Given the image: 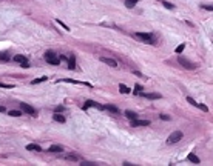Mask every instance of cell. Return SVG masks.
I'll return each mask as SVG.
<instances>
[{
	"mask_svg": "<svg viewBox=\"0 0 213 166\" xmlns=\"http://www.w3.org/2000/svg\"><path fill=\"white\" fill-rule=\"evenodd\" d=\"M43 59H45V62L47 63H50V65H53V66H57L60 63V59H59V56L54 52V51H47L43 54Z\"/></svg>",
	"mask_w": 213,
	"mask_h": 166,
	"instance_id": "1",
	"label": "cell"
},
{
	"mask_svg": "<svg viewBox=\"0 0 213 166\" xmlns=\"http://www.w3.org/2000/svg\"><path fill=\"white\" fill-rule=\"evenodd\" d=\"M138 37V39H141L142 42H144V43H147V45H153L154 43V35L153 34H150V32H136V34H134Z\"/></svg>",
	"mask_w": 213,
	"mask_h": 166,
	"instance_id": "2",
	"label": "cell"
},
{
	"mask_svg": "<svg viewBox=\"0 0 213 166\" xmlns=\"http://www.w3.org/2000/svg\"><path fill=\"white\" fill-rule=\"evenodd\" d=\"M178 62H179V65H181L182 68H185V69H196V68H198L196 63H193L191 60H188L187 57H184V56H179Z\"/></svg>",
	"mask_w": 213,
	"mask_h": 166,
	"instance_id": "3",
	"label": "cell"
},
{
	"mask_svg": "<svg viewBox=\"0 0 213 166\" xmlns=\"http://www.w3.org/2000/svg\"><path fill=\"white\" fill-rule=\"evenodd\" d=\"M184 137V134L181 131H175V132H171V134L169 135V139H167V143L169 145H175V143H178L179 140H181Z\"/></svg>",
	"mask_w": 213,
	"mask_h": 166,
	"instance_id": "4",
	"label": "cell"
},
{
	"mask_svg": "<svg viewBox=\"0 0 213 166\" xmlns=\"http://www.w3.org/2000/svg\"><path fill=\"white\" fill-rule=\"evenodd\" d=\"M91 106H93V108H96V109H99V111H104V105H100V103H97V102H94V100H88L84 106H82V109L87 111L88 108H91Z\"/></svg>",
	"mask_w": 213,
	"mask_h": 166,
	"instance_id": "5",
	"label": "cell"
},
{
	"mask_svg": "<svg viewBox=\"0 0 213 166\" xmlns=\"http://www.w3.org/2000/svg\"><path fill=\"white\" fill-rule=\"evenodd\" d=\"M14 62H17V63L22 65V68H30V63H28V59L25 56H22V54H17V56H14Z\"/></svg>",
	"mask_w": 213,
	"mask_h": 166,
	"instance_id": "6",
	"label": "cell"
},
{
	"mask_svg": "<svg viewBox=\"0 0 213 166\" xmlns=\"http://www.w3.org/2000/svg\"><path fill=\"white\" fill-rule=\"evenodd\" d=\"M20 109H22V112H26V114H30V115H36V114H37L34 108L30 106L28 103H20Z\"/></svg>",
	"mask_w": 213,
	"mask_h": 166,
	"instance_id": "7",
	"label": "cell"
},
{
	"mask_svg": "<svg viewBox=\"0 0 213 166\" xmlns=\"http://www.w3.org/2000/svg\"><path fill=\"white\" fill-rule=\"evenodd\" d=\"M100 62H102V63H105L106 66H110V68H117V66H119L116 60L110 59V57H100Z\"/></svg>",
	"mask_w": 213,
	"mask_h": 166,
	"instance_id": "8",
	"label": "cell"
},
{
	"mask_svg": "<svg viewBox=\"0 0 213 166\" xmlns=\"http://www.w3.org/2000/svg\"><path fill=\"white\" fill-rule=\"evenodd\" d=\"M131 126L133 128H138V126H150V120H138V118H134V120H131Z\"/></svg>",
	"mask_w": 213,
	"mask_h": 166,
	"instance_id": "9",
	"label": "cell"
},
{
	"mask_svg": "<svg viewBox=\"0 0 213 166\" xmlns=\"http://www.w3.org/2000/svg\"><path fill=\"white\" fill-rule=\"evenodd\" d=\"M67 66L69 69H76V57L73 54L69 57H67Z\"/></svg>",
	"mask_w": 213,
	"mask_h": 166,
	"instance_id": "10",
	"label": "cell"
},
{
	"mask_svg": "<svg viewBox=\"0 0 213 166\" xmlns=\"http://www.w3.org/2000/svg\"><path fill=\"white\" fill-rule=\"evenodd\" d=\"M53 120L57 123H65L67 122V118H65V115H62L60 112H54V115H53Z\"/></svg>",
	"mask_w": 213,
	"mask_h": 166,
	"instance_id": "11",
	"label": "cell"
},
{
	"mask_svg": "<svg viewBox=\"0 0 213 166\" xmlns=\"http://www.w3.org/2000/svg\"><path fill=\"white\" fill-rule=\"evenodd\" d=\"M141 95H142V97H145V98H148V100H158V98H161V94H154V92H151V94L142 92Z\"/></svg>",
	"mask_w": 213,
	"mask_h": 166,
	"instance_id": "12",
	"label": "cell"
},
{
	"mask_svg": "<svg viewBox=\"0 0 213 166\" xmlns=\"http://www.w3.org/2000/svg\"><path fill=\"white\" fill-rule=\"evenodd\" d=\"M104 109L110 111V112H113V114H119V108L114 106V105H104Z\"/></svg>",
	"mask_w": 213,
	"mask_h": 166,
	"instance_id": "13",
	"label": "cell"
},
{
	"mask_svg": "<svg viewBox=\"0 0 213 166\" xmlns=\"http://www.w3.org/2000/svg\"><path fill=\"white\" fill-rule=\"evenodd\" d=\"M65 160L67 161H80V157L77 154H67L65 155Z\"/></svg>",
	"mask_w": 213,
	"mask_h": 166,
	"instance_id": "14",
	"label": "cell"
},
{
	"mask_svg": "<svg viewBox=\"0 0 213 166\" xmlns=\"http://www.w3.org/2000/svg\"><path fill=\"white\" fill-rule=\"evenodd\" d=\"M63 148L59 146V145H53V146H50V149H48V152H53V154H57V152H62Z\"/></svg>",
	"mask_w": 213,
	"mask_h": 166,
	"instance_id": "15",
	"label": "cell"
},
{
	"mask_svg": "<svg viewBox=\"0 0 213 166\" xmlns=\"http://www.w3.org/2000/svg\"><path fill=\"white\" fill-rule=\"evenodd\" d=\"M26 149H28V151H36V152H42V148H40L39 145H34V143H31V145H26Z\"/></svg>",
	"mask_w": 213,
	"mask_h": 166,
	"instance_id": "16",
	"label": "cell"
},
{
	"mask_svg": "<svg viewBox=\"0 0 213 166\" xmlns=\"http://www.w3.org/2000/svg\"><path fill=\"white\" fill-rule=\"evenodd\" d=\"M187 159H188V160H190V161H191V163H196V165H198V163H201V160H199V157H198V155H196V154H188V157H187Z\"/></svg>",
	"mask_w": 213,
	"mask_h": 166,
	"instance_id": "17",
	"label": "cell"
},
{
	"mask_svg": "<svg viewBox=\"0 0 213 166\" xmlns=\"http://www.w3.org/2000/svg\"><path fill=\"white\" fill-rule=\"evenodd\" d=\"M23 112L22 111H17V109H11V111H8V115H11V117H20Z\"/></svg>",
	"mask_w": 213,
	"mask_h": 166,
	"instance_id": "18",
	"label": "cell"
},
{
	"mask_svg": "<svg viewBox=\"0 0 213 166\" xmlns=\"http://www.w3.org/2000/svg\"><path fill=\"white\" fill-rule=\"evenodd\" d=\"M125 115H127V117H128L130 120H134V118H138V114L136 112H133V111H125Z\"/></svg>",
	"mask_w": 213,
	"mask_h": 166,
	"instance_id": "19",
	"label": "cell"
},
{
	"mask_svg": "<svg viewBox=\"0 0 213 166\" xmlns=\"http://www.w3.org/2000/svg\"><path fill=\"white\" fill-rule=\"evenodd\" d=\"M138 2H139V0H125V6L127 8H134Z\"/></svg>",
	"mask_w": 213,
	"mask_h": 166,
	"instance_id": "20",
	"label": "cell"
},
{
	"mask_svg": "<svg viewBox=\"0 0 213 166\" xmlns=\"http://www.w3.org/2000/svg\"><path fill=\"white\" fill-rule=\"evenodd\" d=\"M119 91L122 94H130V88H127L124 83H119Z\"/></svg>",
	"mask_w": 213,
	"mask_h": 166,
	"instance_id": "21",
	"label": "cell"
},
{
	"mask_svg": "<svg viewBox=\"0 0 213 166\" xmlns=\"http://www.w3.org/2000/svg\"><path fill=\"white\" fill-rule=\"evenodd\" d=\"M142 91H144V89H142V86L139 85V83H136V85H134V91H133V92L136 94V95H141Z\"/></svg>",
	"mask_w": 213,
	"mask_h": 166,
	"instance_id": "22",
	"label": "cell"
},
{
	"mask_svg": "<svg viewBox=\"0 0 213 166\" xmlns=\"http://www.w3.org/2000/svg\"><path fill=\"white\" fill-rule=\"evenodd\" d=\"M9 59H11V57H9V54H8V52H0V60H2V62H9Z\"/></svg>",
	"mask_w": 213,
	"mask_h": 166,
	"instance_id": "23",
	"label": "cell"
},
{
	"mask_svg": "<svg viewBox=\"0 0 213 166\" xmlns=\"http://www.w3.org/2000/svg\"><path fill=\"white\" fill-rule=\"evenodd\" d=\"M48 80V77H39V78H36V80H32L31 83H32V85H37V83H42V82H47Z\"/></svg>",
	"mask_w": 213,
	"mask_h": 166,
	"instance_id": "24",
	"label": "cell"
},
{
	"mask_svg": "<svg viewBox=\"0 0 213 166\" xmlns=\"http://www.w3.org/2000/svg\"><path fill=\"white\" fill-rule=\"evenodd\" d=\"M161 3H162V5L165 6V8H169V9H175V5H173V3H170V2H165V0H161Z\"/></svg>",
	"mask_w": 213,
	"mask_h": 166,
	"instance_id": "25",
	"label": "cell"
},
{
	"mask_svg": "<svg viewBox=\"0 0 213 166\" xmlns=\"http://www.w3.org/2000/svg\"><path fill=\"white\" fill-rule=\"evenodd\" d=\"M0 88H5V89H13L14 85H9V83H0Z\"/></svg>",
	"mask_w": 213,
	"mask_h": 166,
	"instance_id": "26",
	"label": "cell"
},
{
	"mask_svg": "<svg viewBox=\"0 0 213 166\" xmlns=\"http://www.w3.org/2000/svg\"><path fill=\"white\" fill-rule=\"evenodd\" d=\"M184 48H185V45H179V46H178V48L175 49V52H176V54H182V51H184Z\"/></svg>",
	"mask_w": 213,
	"mask_h": 166,
	"instance_id": "27",
	"label": "cell"
},
{
	"mask_svg": "<svg viewBox=\"0 0 213 166\" xmlns=\"http://www.w3.org/2000/svg\"><path fill=\"white\" fill-rule=\"evenodd\" d=\"M187 102L190 103V105H193V106H196V108H198V103H196V102H195L191 97H187Z\"/></svg>",
	"mask_w": 213,
	"mask_h": 166,
	"instance_id": "28",
	"label": "cell"
},
{
	"mask_svg": "<svg viewBox=\"0 0 213 166\" xmlns=\"http://www.w3.org/2000/svg\"><path fill=\"white\" fill-rule=\"evenodd\" d=\"M198 108H199V109H202L204 112H207V111H208V108L206 105H202V103H198Z\"/></svg>",
	"mask_w": 213,
	"mask_h": 166,
	"instance_id": "29",
	"label": "cell"
},
{
	"mask_svg": "<svg viewBox=\"0 0 213 166\" xmlns=\"http://www.w3.org/2000/svg\"><path fill=\"white\" fill-rule=\"evenodd\" d=\"M202 9H207V11H213V6L212 5H201Z\"/></svg>",
	"mask_w": 213,
	"mask_h": 166,
	"instance_id": "30",
	"label": "cell"
},
{
	"mask_svg": "<svg viewBox=\"0 0 213 166\" xmlns=\"http://www.w3.org/2000/svg\"><path fill=\"white\" fill-rule=\"evenodd\" d=\"M63 111H65V106L60 105V106H57V108H56V111H54V112H63Z\"/></svg>",
	"mask_w": 213,
	"mask_h": 166,
	"instance_id": "31",
	"label": "cell"
},
{
	"mask_svg": "<svg viewBox=\"0 0 213 166\" xmlns=\"http://www.w3.org/2000/svg\"><path fill=\"white\" fill-rule=\"evenodd\" d=\"M133 74H134V76H138V77H142V78H147L145 76H144V74H142L141 71H133Z\"/></svg>",
	"mask_w": 213,
	"mask_h": 166,
	"instance_id": "32",
	"label": "cell"
},
{
	"mask_svg": "<svg viewBox=\"0 0 213 166\" xmlns=\"http://www.w3.org/2000/svg\"><path fill=\"white\" fill-rule=\"evenodd\" d=\"M57 23H59V25H60V26H62V28H63V29H67V31H69V28H68V26H67V25H65L63 22H60V20H57Z\"/></svg>",
	"mask_w": 213,
	"mask_h": 166,
	"instance_id": "33",
	"label": "cell"
},
{
	"mask_svg": "<svg viewBox=\"0 0 213 166\" xmlns=\"http://www.w3.org/2000/svg\"><path fill=\"white\" fill-rule=\"evenodd\" d=\"M161 120H170V115H165V114H161Z\"/></svg>",
	"mask_w": 213,
	"mask_h": 166,
	"instance_id": "34",
	"label": "cell"
},
{
	"mask_svg": "<svg viewBox=\"0 0 213 166\" xmlns=\"http://www.w3.org/2000/svg\"><path fill=\"white\" fill-rule=\"evenodd\" d=\"M0 112H6V109H5V106H0Z\"/></svg>",
	"mask_w": 213,
	"mask_h": 166,
	"instance_id": "35",
	"label": "cell"
}]
</instances>
